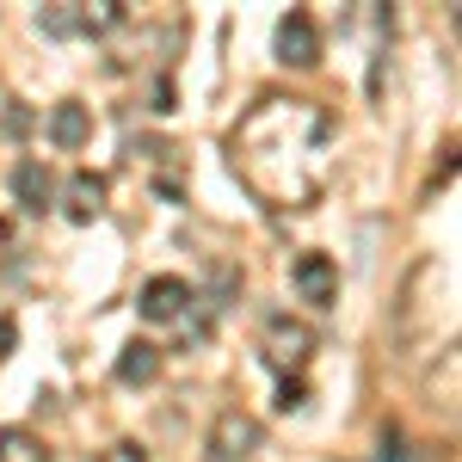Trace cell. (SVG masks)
<instances>
[{"instance_id":"cell-1","label":"cell","mask_w":462,"mask_h":462,"mask_svg":"<svg viewBox=\"0 0 462 462\" xmlns=\"http://www.w3.org/2000/svg\"><path fill=\"white\" fill-rule=\"evenodd\" d=\"M259 444H265V431H259V420L253 413H241V407H228V413H216L210 426V457L204 462H253L259 457Z\"/></svg>"},{"instance_id":"cell-2","label":"cell","mask_w":462,"mask_h":462,"mask_svg":"<svg viewBox=\"0 0 462 462\" xmlns=\"http://www.w3.org/2000/svg\"><path fill=\"white\" fill-rule=\"evenodd\" d=\"M290 284L302 290V302L333 309V302H339V265H333L327 253H302V259L290 265Z\"/></svg>"},{"instance_id":"cell-3","label":"cell","mask_w":462,"mask_h":462,"mask_svg":"<svg viewBox=\"0 0 462 462\" xmlns=\"http://www.w3.org/2000/svg\"><path fill=\"white\" fill-rule=\"evenodd\" d=\"M278 62L284 69H315L320 62V32L309 13H290L284 25H278Z\"/></svg>"},{"instance_id":"cell-4","label":"cell","mask_w":462,"mask_h":462,"mask_svg":"<svg viewBox=\"0 0 462 462\" xmlns=\"http://www.w3.org/2000/svg\"><path fill=\"white\" fill-rule=\"evenodd\" d=\"M185 302H191V284H185V278H148L143 296H136L143 320H179Z\"/></svg>"},{"instance_id":"cell-5","label":"cell","mask_w":462,"mask_h":462,"mask_svg":"<svg viewBox=\"0 0 462 462\" xmlns=\"http://www.w3.org/2000/svg\"><path fill=\"white\" fill-rule=\"evenodd\" d=\"M13 198H19V210H32V216L50 210L56 185H50V173H43V161H19V167H13Z\"/></svg>"},{"instance_id":"cell-6","label":"cell","mask_w":462,"mask_h":462,"mask_svg":"<svg viewBox=\"0 0 462 462\" xmlns=\"http://www.w3.org/2000/svg\"><path fill=\"white\" fill-rule=\"evenodd\" d=\"M87 136H93V117H87V106H56V111H50V143L62 148V154L87 148Z\"/></svg>"},{"instance_id":"cell-7","label":"cell","mask_w":462,"mask_h":462,"mask_svg":"<svg viewBox=\"0 0 462 462\" xmlns=\"http://www.w3.org/2000/svg\"><path fill=\"white\" fill-rule=\"evenodd\" d=\"M154 376H161V346L136 339V346H124V352H117V383L143 389V383H154Z\"/></svg>"},{"instance_id":"cell-8","label":"cell","mask_w":462,"mask_h":462,"mask_svg":"<svg viewBox=\"0 0 462 462\" xmlns=\"http://www.w3.org/2000/svg\"><path fill=\"white\" fill-rule=\"evenodd\" d=\"M265 339L278 346V357H290V364H302V357L315 352V333L302 327V320H290V315H272L265 320Z\"/></svg>"},{"instance_id":"cell-9","label":"cell","mask_w":462,"mask_h":462,"mask_svg":"<svg viewBox=\"0 0 462 462\" xmlns=\"http://www.w3.org/2000/svg\"><path fill=\"white\" fill-rule=\"evenodd\" d=\"M99 210H106V179L99 173H74L69 179V216L74 222H93Z\"/></svg>"},{"instance_id":"cell-10","label":"cell","mask_w":462,"mask_h":462,"mask_svg":"<svg viewBox=\"0 0 462 462\" xmlns=\"http://www.w3.org/2000/svg\"><path fill=\"white\" fill-rule=\"evenodd\" d=\"M0 462H50L43 438L25 426H0Z\"/></svg>"},{"instance_id":"cell-11","label":"cell","mask_w":462,"mask_h":462,"mask_svg":"<svg viewBox=\"0 0 462 462\" xmlns=\"http://www.w3.org/2000/svg\"><path fill=\"white\" fill-rule=\"evenodd\" d=\"M124 25V0H99V6H80V32H111Z\"/></svg>"},{"instance_id":"cell-12","label":"cell","mask_w":462,"mask_h":462,"mask_svg":"<svg viewBox=\"0 0 462 462\" xmlns=\"http://www.w3.org/2000/svg\"><path fill=\"white\" fill-rule=\"evenodd\" d=\"M37 25H43L50 37H74V32H80V6H43Z\"/></svg>"},{"instance_id":"cell-13","label":"cell","mask_w":462,"mask_h":462,"mask_svg":"<svg viewBox=\"0 0 462 462\" xmlns=\"http://www.w3.org/2000/svg\"><path fill=\"white\" fill-rule=\"evenodd\" d=\"M383 462H407V450H401V431H383Z\"/></svg>"},{"instance_id":"cell-14","label":"cell","mask_w":462,"mask_h":462,"mask_svg":"<svg viewBox=\"0 0 462 462\" xmlns=\"http://www.w3.org/2000/svg\"><path fill=\"white\" fill-rule=\"evenodd\" d=\"M106 462H148V457H143V444H111Z\"/></svg>"},{"instance_id":"cell-15","label":"cell","mask_w":462,"mask_h":462,"mask_svg":"<svg viewBox=\"0 0 462 462\" xmlns=\"http://www.w3.org/2000/svg\"><path fill=\"white\" fill-rule=\"evenodd\" d=\"M278 407H284V413H290V407H302V383H284V389H278Z\"/></svg>"},{"instance_id":"cell-16","label":"cell","mask_w":462,"mask_h":462,"mask_svg":"<svg viewBox=\"0 0 462 462\" xmlns=\"http://www.w3.org/2000/svg\"><path fill=\"white\" fill-rule=\"evenodd\" d=\"M6 346H13V320H0V357H6Z\"/></svg>"}]
</instances>
